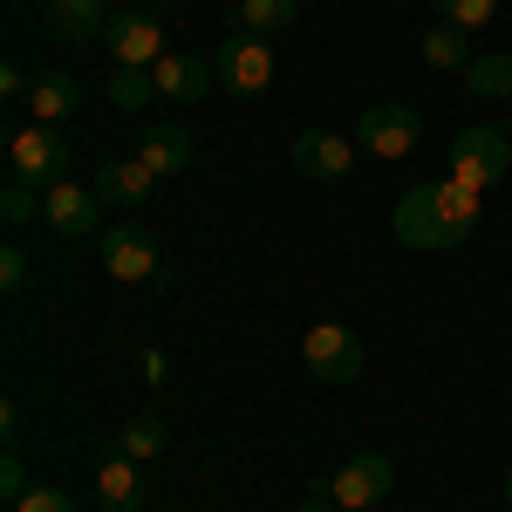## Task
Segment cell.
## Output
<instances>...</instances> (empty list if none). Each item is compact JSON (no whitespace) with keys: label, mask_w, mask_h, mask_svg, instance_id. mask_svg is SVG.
I'll use <instances>...</instances> for the list:
<instances>
[{"label":"cell","mask_w":512,"mask_h":512,"mask_svg":"<svg viewBox=\"0 0 512 512\" xmlns=\"http://www.w3.org/2000/svg\"><path fill=\"white\" fill-rule=\"evenodd\" d=\"M103 267L117 280H158V246L144 226H110L103 233Z\"/></svg>","instance_id":"obj_12"},{"label":"cell","mask_w":512,"mask_h":512,"mask_svg":"<svg viewBox=\"0 0 512 512\" xmlns=\"http://www.w3.org/2000/svg\"><path fill=\"white\" fill-rule=\"evenodd\" d=\"M14 512H76V499H69V492H55V485H35Z\"/></svg>","instance_id":"obj_27"},{"label":"cell","mask_w":512,"mask_h":512,"mask_svg":"<svg viewBox=\"0 0 512 512\" xmlns=\"http://www.w3.org/2000/svg\"><path fill=\"white\" fill-rule=\"evenodd\" d=\"M0 89H7V96H28V89H35V76H28L21 62H7V69H0Z\"/></svg>","instance_id":"obj_28"},{"label":"cell","mask_w":512,"mask_h":512,"mask_svg":"<svg viewBox=\"0 0 512 512\" xmlns=\"http://www.w3.org/2000/svg\"><path fill=\"white\" fill-rule=\"evenodd\" d=\"M137 158L151 164V171H158V178H178V171H185V164H192V137H185V130H178V123H151V137H144V144H137Z\"/></svg>","instance_id":"obj_17"},{"label":"cell","mask_w":512,"mask_h":512,"mask_svg":"<svg viewBox=\"0 0 512 512\" xmlns=\"http://www.w3.org/2000/svg\"><path fill=\"white\" fill-rule=\"evenodd\" d=\"M294 21H301V0H239V28H253V35H280Z\"/></svg>","instance_id":"obj_19"},{"label":"cell","mask_w":512,"mask_h":512,"mask_svg":"<svg viewBox=\"0 0 512 512\" xmlns=\"http://www.w3.org/2000/svg\"><path fill=\"white\" fill-rule=\"evenodd\" d=\"M212 69H219V82H226L233 96H260V89L274 82V48H267V35L239 28V35H226V41H219Z\"/></svg>","instance_id":"obj_6"},{"label":"cell","mask_w":512,"mask_h":512,"mask_svg":"<svg viewBox=\"0 0 512 512\" xmlns=\"http://www.w3.org/2000/svg\"><path fill=\"white\" fill-rule=\"evenodd\" d=\"M151 185H158V171L144 158H103L89 192L103 198V205H151Z\"/></svg>","instance_id":"obj_11"},{"label":"cell","mask_w":512,"mask_h":512,"mask_svg":"<svg viewBox=\"0 0 512 512\" xmlns=\"http://www.w3.org/2000/svg\"><path fill=\"white\" fill-rule=\"evenodd\" d=\"M492 14H499V0H451V14H444V21H451V28H465V35H478Z\"/></svg>","instance_id":"obj_25"},{"label":"cell","mask_w":512,"mask_h":512,"mask_svg":"<svg viewBox=\"0 0 512 512\" xmlns=\"http://www.w3.org/2000/svg\"><path fill=\"white\" fill-rule=\"evenodd\" d=\"M164 7H171V0H144V14H164Z\"/></svg>","instance_id":"obj_30"},{"label":"cell","mask_w":512,"mask_h":512,"mask_svg":"<svg viewBox=\"0 0 512 512\" xmlns=\"http://www.w3.org/2000/svg\"><path fill=\"white\" fill-rule=\"evenodd\" d=\"M69 158H76V151H69V137H62L55 123H28V130L7 144V164H14V178H21V185H41V192L69 178Z\"/></svg>","instance_id":"obj_3"},{"label":"cell","mask_w":512,"mask_h":512,"mask_svg":"<svg viewBox=\"0 0 512 512\" xmlns=\"http://www.w3.org/2000/svg\"><path fill=\"white\" fill-rule=\"evenodd\" d=\"M431 7H437V14H451V0H431Z\"/></svg>","instance_id":"obj_31"},{"label":"cell","mask_w":512,"mask_h":512,"mask_svg":"<svg viewBox=\"0 0 512 512\" xmlns=\"http://www.w3.org/2000/svg\"><path fill=\"white\" fill-rule=\"evenodd\" d=\"M76 103H82V89H76V76H62V69H41L35 89H28V110H35V123L76 117Z\"/></svg>","instance_id":"obj_16"},{"label":"cell","mask_w":512,"mask_h":512,"mask_svg":"<svg viewBox=\"0 0 512 512\" xmlns=\"http://www.w3.org/2000/svg\"><path fill=\"white\" fill-rule=\"evenodd\" d=\"M506 171H512V130H499V123H472V130L451 137V178H458V185L485 192V185H499Z\"/></svg>","instance_id":"obj_2"},{"label":"cell","mask_w":512,"mask_h":512,"mask_svg":"<svg viewBox=\"0 0 512 512\" xmlns=\"http://www.w3.org/2000/svg\"><path fill=\"white\" fill-rule=\"evenodd\" d=\"M151 96H158V76H151V69H117V76H110V103H117V110H144Z\"/></svg>","instance_id":"obj_22"},{"label":"cell","mask_w":512,"mask_h":512,"mask_svg":"<svg viewBox=\"0 0 512 512\" xmlns=\"http://www.w3.org/2000/svg\"><path fill=\"white\" fill-rule=\"evenodd\" d=\"M28 492H35V485H28V465H21V458H14V444H7V458H0V499H7V506H21Z\"/></svg>","instance_id":"obj_24"},{"label":"cell","mask_w":512,"mask_h":512,"mask_svg":"<svg viewBox=\"0 0 512 512\" xmlns=\"http://www.w3.org/2000/svg\"><path fill=\"white\" fill-rule=\"evenodd\" d=\"M301 355H308V369H315L321 383H355L369 369V349H362V335H355L349 321H315Z\"/></svg>","instance_id":"obj_4"},{"label":"cell","mask_w":512,"mask_h":512,"mask_svg":"<svg viewBox=\"0 0 512 512\" xmlns=\"http://www.w3.org/2000/svg\"><path fill=\"white\" fill-rule=\"evenodd\" d=\"M55 41H103L110 35V0H48L41 7Z\"/></svg>","instance_id":"obj_14"},{"label":"cell","mask_w":512,"mask_h":512,"mask_svg":"<svg viewBox=\"0 0 512 512\" xmlns=\"http://www.w3.org/2000/svg\"><path fill=\"white\" fill-rule=\"evenodd\" d=\"M424 62H431V69H465V62H472L465 28H451V21H444V28H431V35H424Z\"/></svg>","instance_id":"obj_20"},{"label":"cell","mask_w":512,"mask_h":512,"mask_svg":"<svg viewBox=\"0 0 512 512\" xmlns=\"http://www.w3.org/2000/svg\"><path fill=\"white\" fill-rule=\"evenodd\" d=\"M465 89H472L478 103H512V55L478 48L472 62H465Z\"/></svg>","instance_id":"obj_18"},{"label":"cell","mask_w":512,"mask_h":512,"mask_svg":"<svg viewBox=\"0 0 512 512\" xmlns=\"http://www.w3.org/2000/svg\"><path fill=\"white\" fill-rule=\"evenodd\" d=\"M151 76H158V96H171V103H205V89L219 82V69H212L205 55H185V48H171L158 69H151Z\"/></svg>","instance_id":"obj_13"},{"label":"cell","mask_w":512,"mask_h":512,"mask_svg":"<svg viewBox=\"0 0 512 512\" xmlns=\"http://www.w3.org/2000/svg\"><path fill=\"white\" fill-rule=\"evenodd\" d=\"M294 512H342V506H335V492L321 485V492H308V499H301V506H294Z\"/></svg>","instance_id":"obj_29"},{"label":"cell","mask_w":512,"mask_h":512,"mask_svg":"<svg viewBox=\"0 0 512 512\" xmlns=\"http://www.w3.org/2000/svg\"><path fill=\"white\" fill-rule=\"evenodd\" d=\"M506 110H512V103H506Z\"/></svg>","instance_id":"obj_33"},{"label":"cell","mask_w":512,"mask_h":512,"mask_svg":"<svg viewBox=\"0 0 512 512\" xmlns=\"http://www.w3.org/2000/svg\"><path fill=\"white\" fill-rule=\"evenodd\" d=\"M96 506L103 512H137L144 506V478H137V458H103V472H96Z\"/></svg>","instance_id":"obj_15"},{"label":"cell","mask_w":512,"mask_h":512,"mask_svg":"<svg viewBox=\"0 0 512 512\" xmlns=\"http://www.w3.org/2000/svg\"><path fill=\"white\" fill-rule=\"evenodd\" d=\"M390 485H396V465L383 458V451H355L349 465L328 478V492H335L342 512H376L383 499H390Z\"/></svg>","instance_id":"obj_7"},{"label":"cell","mask_w":512,"mask_h":512,"mask_svg":"<svg viewBox=\"0 0 512 512\" xmlns=\"http://www.w3.org/2000/svg\"><path fill=\"white\" fill-rule=\"evenodd\" d=\"M117 451H123V458H137V465H151V458L164 451V424H158V417H130L123 437H117Z\"/></svg>","instance_id":"obj_21"},{"label":"cell","mask_w":512,"mask_h":512,"mask_svg":"<svg viewBox=\"0 0 512 512\" xmlns=\"http://www.w3.org/2000/svg\"><path fill=\"white\" fill-rule=\"evenodd\" d=\"M506 499H512V465H506Z\"/></svg>","instance_id":"obj_32"},{"label":"cell","mask_w":512,"mask_h":512,"mask_svg":"<svg viewBox=\"0 0 512 512\" xmlns=\"http://www.w3.org/2000/svg\"><path fill=\"white\" fill-rule=\"evenodd\" d=\"M96 205L103 198L89 192V185H48V198H41V219H48V233H62V239H82V233H96Z\"/></svg>","instance_id":"obj_10"},{"label":"cell","mask_w":512,"mask_h":512,"mask_svg":"<svg viewBox=\"0 0 512 512\" xmlns=\"http://www.w3.org/2000/svg\"><path fill=\"white\" fill-rule=\"evenodd\" d=\"M355 151H362V144L335 137V130H308V137H294V171L315 178V185H335V178L355 171Z\"/></svg>","instance_id":"obj_9"},{"label":"cell","mask_w":512,"mask_h":512,"mask_svg":"<svg viewBox=\"0 0 512 512\" xmlns=\"http://www.w3.org/2000/svg\"><path fill=\"white\" fill-rule=\"evenodd\" d=\"M0 287H7V294L28 287V253H21V246H0Z\"/></svg>","instance_id":"obj_26"},{"label":"cell","mask_w":512,"mask_h":512,"mask_svg":"<svg viewBox=\"0 0 512 512\" xmlns=\"http://www.w3.org/2000/svg\"><path fill=\"white\" fill-rule=\"evenodd\" d=\"M41 185H21V178H7V192H0V219L7 226H28V219H41Z\"/></svg>","instance_id":"obj_23"},{"label":"cell","mask_w":512,"mask_h":512,"mask_svg":"<svg viewBox=\"0 0 512 512\" xmlns=\"http://www.w3.org/2000/svg\"><path fill=\"white\" fill-rule=\"evenodd\" d=\"M103 48L117 55V69H158L164 55V28L158 14H144V7H130V14H110V35H103Z\"/></svg>","instance_id":"obj_8"},{"label":"cell","mask_w":512,"mask_h":512,"mask_svg":"<svg viewBox=\"0 0 512 512\" xmlns=\"http://www.w3.org/2000/svg\"><path fill=\"white\" fill-rule=\"evenodd\" d=\"M478 192L472 185H458V178H437V185H417V192L396 198V239L410 246V253H451V246H465L478 233Z\"/></svg>","instance_id":"obj_1"},{"label":"cell","mask_w":512,"mask_h":512,"mask_svg":"<svg viewBox=\"0 0 512 512\" xmlns=\"http://www.w3.org/2000/svg\"><path fill=\"white\" fill-rule=\"evenodd\" d=\"M355 144H362L369 158H410V151L424 144V117H417L410 103H369L362 123H355Z\"/></svg>","instance_id":"obj_5"}]
</instances>
